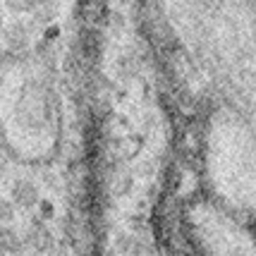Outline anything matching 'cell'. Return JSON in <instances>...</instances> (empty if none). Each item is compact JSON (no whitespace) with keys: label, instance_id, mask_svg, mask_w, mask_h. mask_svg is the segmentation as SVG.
Segmentation results:
<instances>
[{"label":"cell","instance_id":"6da1fadb","mask_svg":"<svg viewBox=\"0 0 256 256\" xmlns=\"http://www.w3.org/2000/svg\"><path fill=\"white\" fill-rule=\"evenodd\" d=\"M38 187L29 182V180H17L10 187V201L20 208H34L38 204Z\"/></svg>","mask_w":256,"mask_h":256},{"label":"cell","instance_id":"7a4b0ae2","mask_svg":"<svg viewBox=\"0 0 256 256\" xmlns=\"http://www.w3.org/2000/svg\"><path fill=\"white\" fill-rule=\"evenodd\" d=\"M24 244L34 249L36 254H48L50 249H53V234L50 230L46 228L44 223H38V220H34L29 228H26V242Z\"/></svg>","mask_w":256,"mask_h":256},{"label":"cell","instance_id":"3957f363","mask_svg":"<svg viewBox=\"0 0 256 256\" xmlns=\"http://www.w3.org/2000/svg\"><path fill=\"white\" fill-rule=\"evenodd\" d=\"M0 249L8 256H20L24 252V240L10 225H0Z\"/></svg>","mask_w":256,"mask_h":256},{"label":"cell","instance_id":"277c9868","mask_svg":"<svg viewBox=\"0 0 256 256\" xmlns=\"http://www.w3.org/2000/svg\"><path fill=\"white\" fill-rule=\"evenodd\" d=\"M2 5L8 8L14 14H26V12H34L38 0H2Z\"/></svg>","mask_w":256,"mask_h":256},{"label":"cell","instance_id":"5b68a950","mask_svg":"<svg viewBox=\"0 0 256 256\" xmlns=\"http://www.w3.org/2000/svg\"><path fill=\"white\" fill-rule=\"evenodd\" d=\"M12 218H14V204L5 196H0V225L10 223Z\"/></svg>","mask_w":256,"mask_h":256},{"label":"cell","instance_id":"8992f818","mask_svg":"<svg viewBox=\"0 0 256 256\" xmlns=\"http://www.w3.org/2000/svg\"><path fill=\"white\" fill-rule=\"evenodd\" d=\"M0 256H8V254H5V252H2V249H0Z\"/></svg>","mask_w":256,"mask_h":256}]
</instances>
